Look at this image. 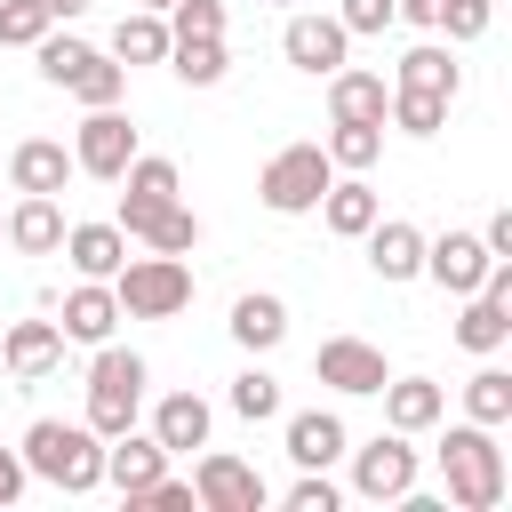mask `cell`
<instances>
[{"label":"cell","mask_w":512,"mask_h":512,"mask_svg":"<svg viewBox=\"0 0 512 512\" xmlns=\"http://www.w3.org/2000/svg\"><path fill=\"white\" fill-rule=\"evenodd\" d=\"M440 480H448V504L456 512H496L504 504V448H496V424H448L440 432Z\"/></svg>","instance_id":"6da1fadb"},{"label":"cell","mask_w":512,"mask_h":512,"mask_svg":"<svg viewBox=\"0 0 512 512\" xmlns=\"http://www.w3.org/2000/svg\"><path fill=\"white\" fill-rule=\"evenodd\" d=\"M24 472L48 480V488H64V496H88V488H104V440H96L88 424L40 416V424L24 432Z\"/></svg>","instance_id":"7a4b0ae2"},{"label":"cell","mask_w":512,"mask_h":512,"mask_svg":"<svg viewBox=\"0 0 512 512\" xmlns=\"http://www.w3.org/2000/svg\"><path fill=\"white\" fill-rule=\"evenodd\" d=\"M112 296H120V320H176L184 304H192V272H184V256H128L120 272H112Z\"/></svg>","instance_id":"3957f363"},{"label":"cell","mask_w":512,"mask_h":512,"mask_svg":"<svg viewBox=\"0 0 512 512\" xmlns=\"http://www.w3.org/2000/svg\"><path fill=\"white\" fill-rule=\"evenodd\" d=\"M136 408H144V360L136 352H120L112 336L96 344V360H88V432L96 440H112V432H128L136 424Z\"/></svg>","instance_id":"277c9868"},{"label":"cell","mask_w":512,"mask_h":512,"mask_svg":"<svg viewBox=\"0 0 512 512\" xmlns=\"http://www.w3.org/2000/svg\"><path fill=\"white\" fill-rule=\"evenodd\" d=\"M328 184H336V168H328L320 144H280V152L264 160V176H256V192H264L272 216H312Z\"/></svg>","instance_id":"5b68a950"},{"label":"cell","mask_w":512,"mask_h":512,"mask_svg":"<svg viewBox=\"0 0 512 512\" xmlns=\"http://www.w3.org/2000/svg\"><path fill=\"white\" fill-rule=\"evenodd\" d=\"M128 160H136V128H128V112H120V104H88V120H80V136H72V168L120 184Z\"/></svg>","instance_id":"8992f818"},{"label":"cell","mask_w":512,"mask_h":512,"mask_svg":"<svg viewBox=\"0 0 512 512\" xmlns=\"http://www.w3.org/2000/svg\"><path fill=\"white\" fill-rule=\"evenodd\" d=\"M352 456V488L368 496V504H392L400 488H416V448H408V432H376L368 448H344Z\"/></svg>","instance_id":"52a82bcc"},{"label":"cell","mask_w":512,"mask_h":512,"mask_svg":"<svg viewBox=\"0 0 512 512\" xmlns=\"http://www.w3.org/2000/svg\"><path fill=\"white\" fill-rule=\"evenodd\" d=\"M264 480H256V464H240V456H224V448H208L200 464H192V504H208V512H264Z\"/></svg>","instance_id":"ba28073f"},{"label":"cell","mask_w":512,"mask_h":512,"mask_svg":"<svg viewBox=\"0 0 512 512\" xmlns=\"http://www.w3.org/2000/svg\"><path fill=\"white\" fill-rule=\"evenodd\" d=\"M312 376L360 400V392H384V376H392V368H384V352H376L368 336H328V344L312 352Z\"/></svg>","instance_id":"9c48e42d"},{"label":"cell","mask_w":512,"mask_h":512,"mask_svg":"<svg viewBox=\"0 0 512 512\" xmlns=\"http://www.w3.org/2000/svg\"><path fill=\"white\" fill-rule=\"evenodd\" d=\"M344 48H352V32L336 24V16H288V32H280V56L296 64V72H312V80H328L336 64H344Z\"/></svg>","instance_id":"30bf717a"},{"label":"cell","mask_w":512,"mask_h":512,"mask_svg":"<svg viewBox=\"0 0 512 512\" xmlns=\"http://www.w3.org/2000/svg\"><path fill=\"white\" fill-rule=\"evenodd\" d=\"M488 264H496V256H488V240H480V232H440V240H424V272H432L448 296H472Z\"/></svg>","instance_id":"8fae6325"},{"label":"cell","mask_w":512,"mask_h":512,"mask_svg":"<svg viewBox=\"0 0 512 512\" xmlns=\"http://www.w3.org/2000/svg\"><path fill=\"white\" fill-rule=\"evenodd\" d=\"M160 472H168V448H160L152 432H136V424H128V432H112V440H104V480H112L120 496L152 488Z\"/></svg>","instance_id":"7c38bea8"},{"label":"cell","mask_w":512,"mask_h":512,"mask_svg":"<svg viewBox=\"0 0 512 512\" xmlns=\"http://www.w3.org/2000/svg\"><path fill=\"white\" fill-rule=\"evenodd\" d=\"M360 240H368V264H376V280H416V272H424V232H416L408 216H376Z\"/></svg>","instance_id":"4fadbf2b"},{"label":"cell","mask_w":512,"mask_h":512,"mask_svg":"<svg viewBox=\"0 0 512 512\" xmlns=\"http://www.w3.org/2000/svg\"><path fill=\"white\" fill-rule=\"evenodd\" d=\"M0 360H8L16 384H40L48 368H64V328H56V320H16L8 344H0Z\"/></svg>","instance_id":"5bb4252c"},{"label":"cell","mask_w":512,"mask_h":512,"mask_svg":"<svg viewBox=\"0 0 512 512\" xmlns=\"http://www.w3.org/2000/svg\"><path fill=\"white\" fill-rule=\"evenodd\" d=\"M440 416H448V392H440L432 376H384V424H392V432L416 440V432H432Z\"/></svg>","instance_id":"9a60e30c"},{"label":"cell","mask_w":512,"mask_h":512,"mask_svg":"<svg viewBox=\"0 0 512 512\" xmlns=\"http://www.w3.org/2000/svg\"><path fill=\"white\" fill-rule=\"evenodd\" d=\"M80 168H72V152L56 144V136H24L16 152H8V184L16 192H64Z\"/></svg>","instance_id":"2e32d148"},{"label":"cell","mask_w":512,"mask_h":512,"mask_svg":"<svg viewBox=\"0 0 512 512\" xmlns=\"http://www.w3.org/2000/svg\"><path fill=\"white\" fill-rule=\"evenodd\" d=\"M8 248H16V256H56V248H64V208H56V192H24V200L8 208Z\"/></svg>","instance_id":"e0dca14e"},{"label":"cell","mask_w":512,"mask_h":512,"mask_svg":"<svg viewBox=\"0 0 512 512\" xmlns=\"http://www.w3.org/2000/svg\"><path fill=\"white\" fill-rule=\"evenodd\" d=\"M64 344H104L112 328H120V296H112V280H80L72 296H64Z\"/></svg>","instance_id":"ac0fdd59"},{"label":"cell","mask_w":512,"mask_h":512,"mask_svg":"<svg viewBox=\"0 0 512 512\" xmlns=\"http://www.w3.org/2000/svg\"><path fill=\"white\" fill-rule=\"evenodd\" d=\"M64 256L80 280H112L128 264V232L120 224H64Z\"/></svg>","instance_id":"d6986e66"},{"label":"cell","mask_w":512,"mask_h":512,"mask_svg":"<svg viewBox=\"0 0 512 512\" xmlns=\"http://www.w3.org/2000/svg\"><path fill=\"white\" fill-rule=\"evenodd\" d=\"M208 424H216V408H208L200 392H168V400L152 408V440H160L168 456H184V448H208Z\"/></svg>","instance_id":"ffe728a7"},{"label":"cell","mask_w":512,"mask_h":512,"mask_svg":"<svg viewBox=\"0 0 512 512\" xmlns=\"http://www.w3.org/2000/svg\"><path fill=\"white\" fill-rule=\"evenodd\" d=\"M384 104H392L384 72H352V64L328 72V120H384Z\"/></svg>","instance_id":"44dd1931"},{"label":"cell","mask_w":512,"mask_h":512,"mask_svg":"<svg viewBox=\"0 0 512 512\" xmlns=\"http://www.w3.org/2000/svg\"><path fill=\"white\" fill-rule=\"evenodd\" d=\"M320 216H328V232H336V240H360V232L384 216V200H376V184H368V176H344V184H328V192H320Z\"/></svg>","instance_id":"7402d4cb"},{"label":"cell","mask_w":512,"mask_h":512,"mask_svg":"<svg viewBox=\"0 0 512 512\" xmlns=\"http://www.w3.org/2000/svg\"><path fill=\"white\" fill-rule=\"evenodd\" d=\"M504 336H512V304L496 288H472L464 312H456V344L464 352H504Z\"/></svg>","instance_id":"603a6c76"},{"label":"cell","mask_w":512,"mask_h":512,"mask_svg":"<svg viewBox=\"0 0 512 512\" xmlns=\"http://www.w3.org/2000/svg\"><path fill=\"white\" fill-rule=\"evenodd\" d=\"M288 456H296L304 472H328V464L344 456V416H328V408L288 416Z\"/></svg>","instance_id":"cb8c5ba5"},{"label":"cell","mask_w":512,"mask_h":512,"mask_svg":"<svg viewBox=\"0 0 512 512\" xmlns=\"http://www.w3.org/2000/svg\"><path fill=\"white\" fill-rule=\"evenodd\" d=\"M392 88H424V96H448V104H456L464 72H456V56H448L440 40H416V48L400 56V80H392Z\"/></svg>","instance_id":"d4e9b609"},{"label":"cell","mask_w":512,"mask_h":512,"mask_svg":"<svg viewBox=\"0 0 512 512\" xmlns=\"http://www.w3.org/2000/svg\"><path fill=\"white\" fill-rule=\"evenodd\" d=\"M280 336H288V304H280V296H264V288H256V296H240V304H232V344L272 352Z\"/></svg>","instance_id":"484cf974"},{"label":"cell","mask_w":512,"mask_h":512,"mask_svg":"<svg viewBox=\"0 0 512 512\" xmlns=\"http://www.w3.org/2000/svg\"><path fill=\"white\" fill-rule=\"evenodd\" d=\"M112 56L120 64H168V16H152V8L120 16L112 24Z\"/></svg>","instance_id":"4316f807"},{"label":"cell","mask_w":512,"mask_h":512,"mask_svg":"<svg viewBox=\"0 0 512 512\" xmlns=\"http://www.w3.org/2000/svg\"><path fill=\"white\" fill-rule=\"evenodd\" d=\"M320 152H328V168H352V176H368V168H376V152H384V120H336Z\"/></svg>","instance_id":"83f0119b"},{"label":"cell","mask_w":512,"mask_h":512,"mask_svg":"<svg viewBox=\"0 0 512 512\" xmlns=\"http://www.w3.org/2000/svg\"><path fill=\"white\" fill-rule=\"evenodd\" d=\"M224 40H168V72L184 80V88H216L224 80Z\"/></svg>","instance_id":"f1b7e54d"},{"label":"cell","mask_w":512,"mask_h":512,"mask_svg":"<svg viewBox=\"0 0 512 512\" xmlns=\"http://www.w3.org/2000/svg\"><path fill=\"white\" fill-rule=\"evenodd\" d=\"M64 88H72L80 104H120V96H128V64H120V56H96V48H88V56H80V72H72Z\"/></svg>","instance_id":"f546056e"},{"label":"cell","mask_w":512,"mask_h":512,"mask_svg":"<svg viewBox=\"0 0 512 512\" xmlns=\"http://www.w3.org/2000/svg\"><path fill=\"white\" fill-rule=\"evenodd\" d=\"M384 120H392L400 136H440V120H448V96H424V88H392Z\"/></svg>","instance_id":"4dcf8cb0"},{"label":"cell","mask_w":512,"mask_h":512,"mask_svg":"<svg viewBox=\"0 0 512 512\" xmlns=\"http://www.w3.org/2000/svg\"><path fill=\"white\" fill-rule=\"evenodd\" d=\"M168 216H176V192H136V184H128V192H120V216H112V224H120L128 240H152V232H160Z\"/></svg>","instance_id":"1f68e13d"},{"label":"cell","mask_w":512,"mask_h":512,"mask_svg":"<svg viewBox=\"0 0 512 512\" xmlns=\"http://www.w3.org/2000/svg\"><path fill=\"white\" fill-rule=\"evenodd\" d=\"M464 416H472V424H512V376H504V368H480V376L464 384Z\"/></svg>","instance_id":"d6a6232c"},{"label":"cell","mask_w":512,"mask_h":512,"mask_svg":"<svg viewBox=\"0 0 512 512\" xmlns=\"http://www.w3.org/2000/svg\"><path fill=\"white\" fill-rule=\"evenodd\" d=\"M232 416H248V424H264V416H280V376H264V368H248V376H232Z\"/></svg>","instance_id":"836d02e7"},{"label":"cell","mask_w":512,"mask_h":512,"mask_svg":"<svg viewBox=\"0 0 512 512\" xmlns=\"http://www.w3.org/2000/svg\"><path fill=\"white\" fill-rule=\"evenodd\" d=\"M168 40H224V0H176Z\"/></svg>","instance_id":"e575fe53"},{"label":"cell","mask_w":512,"mask_h":512,"mask_svg":"<svg viewBox=\"0 0 512 512\" xmlns=\"http://www.w3.org/2000/svg\"><path fill=\"white\" fill-rule=\"evenodd\" d=\"M48 24H56V16H48L40 0H0V48H40Z\"/></svg>","instance_id":"d590c367"},{"label":"cell","mask_w":512,"mask_h":512,"mask_svg":"<svg viewBox=\"0 0 512 512\" xmlns=\"http://www.w3.org/2000/svg\"><path fill=\"white\" fill-rule=\"evenodd\" d=\"M496 24V0H440V32L448 40H480Z\"/></svg>","instance_id":"8d00e7d4"},{"label":"cell","mask_w":512,"mask_h":512,"mask_svg":"<svg viewBox=\"0 0 512 512\" xmlns=\"http://www.w3.org/2000/svg\"><path fill=\"white\" fill-rule=\"evenodd\" d=\"M80 56H88V40H64V32H40V80H72L80 72Z\"/></svg>","instance_id":"74e56055"},{"label":"cell","mask_w":512,"mask_h":512,"mask_svg":"<svg viewBox=\"0 0 512 512\" xmlns=\"http://www.w3.org/2000/svg\"><path fill=\"white\" fill-rule=\"evenodd\" d=\"M336 24H344L352 40H360V32H392V24H400V0H344Z\"/></svg>","instance_id":"f35d334b"},{"label":"cell","mask_w":512,"mask_h":512,"mask_svg":"<svg viewBox=\"0 0 512 512\" xmlns=\"http://www.w3.org/2000/svg\"><path fill=\"white\" fill-rule=\"evenodd\" d=\"M144 248H160V256H192V248H200V216H192V208L176 200V216H168V224H160V232H152Z\"/></svg>","instance_id":"ab89813d"},{"label":"cell","mask_w":512,"mask_h":512,"mask_svg":"<svg viewBox=\"0 0 512 512\" xmlns=\"http://www.w3.org/2000/svg\"><path fill=\"white\" fill-rule=\"evenodd\" d=\"M280 504H288V512H336V480H328V472H304Z\"/></svg>","instance_id":"60d3db41"},{"label":"cell","mask_w":512,"mask_h":512,"mask_svg":"<svg viewBox=\"0 0 512 512\" xmlns=\"http://www.w3.org/2000/svg\"><path fill=\"white\" fill-rule=\"evenodd\" d=\"M128 504H152V512H192V480H168V472H160V480H152V488H136Z\"/></svg>","instance_id":"b9f144b4"},{"label":"cell","mask_w":512,"mask_h":512,"mask_svg":"<svg viewBox=\"0 0 512 512\" xmlns=\"http://www.w3.org/2000/svg\"><path fill=\"white\" fill-rule=\"evenodd\" d=\"M24 480H32V472H24V448H0V504H16Z\"/></svg>","instance_id":"7bdbcfd3"},{"label":"cell","mask_w":512,"mask_h":512,"mask_svg":"<svg viewBox=\"0 0 512 512\" xmlns=\"http://www.w3.org/2000/svg\"><path fill=\"white\" fill-rule=\"evenodd\" d=\"M480 240H488V256H512V208H496V216H488V232H480Z\"/></svg>","instance_id":"ee69618b"},{"label":"cell","mask_w":512,"mask_h":512,"mask_svg":"<svg viewBox=\"0 0 512 512\" xmlns=\"http://www.w3.org/2000/svg\"><path fill=\"white\" fill-rule=\"evenodd\" d=\"M400 16H408V24H424V32H440V0H400Z\"/></svg>","instance_id":"f6af8a7d"},{"label":"cell","mask_w":512,"mask_h":512,"mask_svg":"<svg viewBox=\"0 0 512 512\" xmlns=\"http://www.w3.org/2000/svg\"><path fill=\"white\" fill-rule=\"evenodd\" d=\"M40 8H48V16H88L96 0H40Z\"/></svg>","instance_id":"bcb514c9"},{"label":"cell","mask_w":512,"mask_h":512,"mask_svg":"<svg viewBox=\"0 0 512 512\" xmlns=\"http://www.w3.org/2000/svg\"><path fill=\"white\" fill-rule=\"evenodd\" d=\"M136 8H152V16H168V8H176V0H136Z\"/></svg>","instance_id":"7dc6e473"},{"label":"cell","mask_w":512,"mask_h":512,"mask_svg":"<svg viewBox=\"0 0 512 512\" xmlns=\"http://www.w3.org/2000/svg\"><path fill=\"white\" fill-rule=\"evenodd\" d=\"M0 240H8V224H0Z\"/></svg>","instance_id":"c3c4849f"}]
</instances>
